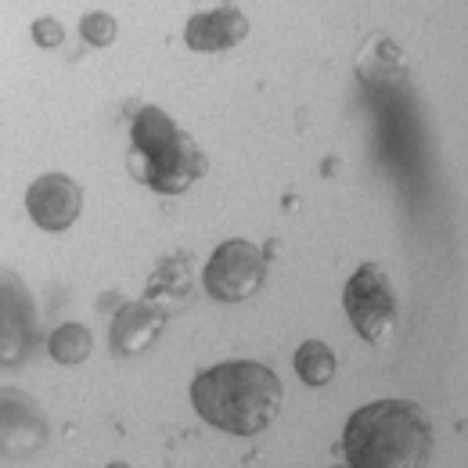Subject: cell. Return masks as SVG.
<instances>
[{
    "instance_id": "cell-11",
    "label": "cell",
    "mask_w": 468,
    "mask_h": 468,
    "mask_svg": "<svg viewBox=\"0 0 468 468\" xmlns=\"http://www.w3.org/2000/svg\"><path fill=\"white\" fill-rule=\"evenodd\" d=\"M144 299L155 303L163 314H170V310L184 306V303L191 299V271H187L184 256L159 263V271H155L152 282H148V295H144Z\"/></svg>"
},
{
    "instance_id": "cell-14",
    "label": "cell",
    "mask_w": 468,
    "mask_h": 468,
    "mask_svg": "<svg viewBox=\"0 0 468 468\" xmlns=\"http://www.w3.org/2000/svg\"><path fill=\"white\" fill-rule=\"evenodd\" d=\"M80 33H83L87 44H94V48H109V44H116L119 22L109 15V11H90V15H83Z\"/></svg>"
},
{
    "instance_id": "cell-9",
    "label": "cell",
    "mask_w": 468,
    "mask_h": 468,
    "mask_svg": "<svg viewBox=\"0 0 468 468\" xmlns=\"http://www.w3.org/2000/svg\"><path fill=\"white\" fill-rule=\"evenodd\" d=\"M245 37H249V18H245L241 7H231V4H220V7L202 11V15H191L187 26H184V40L198 55L231 51Z\"/></svg>"
},
{
    "instance_id": "cell-8",
    "label": "cell",
    "mask_w": 468,
    "mask_h": 468,
    "mask_svg": "<svg viewBox=\"0 0 468 468\" xmlns=\"http://www.w3.org/2000/svg\"><path fill=\"white\" fill-rule=\"evenodd\" d=\"M26 209H29V220L40 231H69L83 213V187L69 174L37 176L26 191Z\"/></svg>"
},
{
    "instance_id": "cell-10",
    "label": "cell",
    "mask_w": 468,
    "mask_h": 468,
    "mask_svg": "<svg viewBox=\"0 0 468 468\" xmlns=\"http://www.w3.org/2000/svg\"><path fill=\"white\" fill-rule=\"evenodd\" d=\"M163 324H166V314L155 303L133 299V303L116 310L112 328H109V343H112V350L119 356H137V353L152 350L159 343Z\"/></svg>"
},
{
    "instance_id": "cell-12",
    "label": "cell",
    "mask_w": 468,
    "mask_h": 468,
    "mask_svg": "<svg viewBox=\"0 0 468 468\" xmlns=\"http://www.w3.org/2000/svg\"><path fill=\"white\" fill-rule=\"evenodd\" d=\"M335 371H339V364H335V353L328 343H321V339H306L299 350H295V375L306 382V386H328L332 378H335Z\"/></svg>"
},
{
    "instance_id": "cell-16",
    "label": "cell",
    "mask_w": 468,
    "mask_h": 468,
    "mask_svg": "<svg viewBox=\"0 0 468 468\" xmlns=\"http://www.w3.org/2000/svg\"><path fill=\"white\" fill-rule=\"evenodd\" d=\"M105 468H130L126 462H112V465H105Z\"/></svg>"
},
{
    "instance_id": "cell-5",
    "label": "cell",
    "mask_w": 468,
    "mask_h": 468,
    "mask_svg": "<svg viewBox=\"0 0 468 468\" xmlns=\"http://www.w3.org/2000/svg\"><path fill=\"white\" fill-rule=\"evenodd\" d=\"M263 278H267L263 249L256 241L231 238V241L217 245V252L209 256V263L202 271V289L217 303H245L263 289Z\"/></svg>"
},
{
    "instance_id": "cell-4",
    "label": "cell",
    "mask_w": 468,
    "mask_h": 468,
    "mask_svg": "<svg viewBox=\"0 0 468 468\" xmlns=\"http://www.w3.org/2000/svg\"><path fill=\"white\" fill-rule=\"evenodd\" d=\"M343 310L356 328V335L371 346H389L397 328H400L393 285H389L386 271L375 263H360L350 274V282L343 289Z\"/></svg>"
},
{
    "instance_id": "cell-2",
    "label": "cell",
    "mask_w": 468,
    "mask_h": 468,
    "mask_svg": "<svg viewBox=\"0 0 468 468\" xmlns=\"http://www.w3.org/2000/svg\"><path fill=\"white\" fill-rule=\"evenodd\" d=\"M432 421L410 400H375L353 410L343 429L346 468H425L432 458Z\"/></svg>"
},
{
    "instance_id": "cell-7",
    "label": "cell",
    "mask_w": 468,
    "mask_h": 468,
    "mask_svg": "<svg viewBox=\"0 0 468 468\" xmlns=\"http://www.w3.org/2000/svg\"><path fill=\"white\" fill-rule=\"evenodd\" d=\"M48 443V418L40 404L15 389L4 386L0 389V451L7 458H29Z\"/></svg>"
},
{
    "instance_id": "cell-17",
    "label": "cell",
    "mask_w": 468,
    "mask_h": 468,
    "mask_svg": "<svg viewBox=\"0 0 468 468\" xmlns=\"http://www.w3.org/2000/svg\"><path fill=\"white\" fill-rule=\"evenodd\" d=\"M339 468H346V465H339Z\"/></svg>"
},
{
    "instance_id": "cell-3",
    "label": "cell",
    "mask_w": 468,
    "mask_h": 468,
    "mask_svg": "<svg viewBox=\"0 0 468 468\" xmlns=\"http://www.w3.org/2000/svg\"><path fill=\"white\" fill-rule=\"evenodd\" d=\"M130 144V166L137 180L159 195H184L209 170L202 144L187 130H180V122L166 116L159 105H141L133 112Z\"/></svg>"
},
{
    "instance_id": "cell-15",
    "label": "cell",
    "mask_w": 468,
    "mask_h": 468,
    "mask_svg": "<svg viewBox=\"0 0 468 468\" xmlns=\"http://www.w3.org/2000/svg\"><path fill=\"white\" fill-rule=\"evenodd\" d=\"M29 33H33V40L40 48H61V40H65V26H61L58 18H51V15H40Z\"/></svg>"
},
{
    "instance_id": "cell-13",
    "label": "cell",
    "mask_w": 468,
    "mask_h": 468,
    "mask_svg": "<svg viewBox=\"0 0 468 468\" xmlns=\"http://www.w3.org/2000/svg\"><path fill=\"white\" fill-rule=\"evenodd\" d=\"M48 353H51L58 364H69V367H72V364H83V360L94 353V335H90L87 324L65 321V324H58V328L51 332Z\"/></svg>"
},
{
    "instance_id": "cell-1",
    "label": "cell",
    "mask_w": 468,
    "mask_h": 468,
    "mask_svg": "<svg viewBox=\"0 0 468 468\" xmlns=\"http://www.w3.org/2000/svg\"><path fill=\"white\" fill-rule=\"evenodd\" d=\"M191 408L206 425L220 432L260 436L285 408V386L260 360H228L195 375Z\"/></svg>"
},
{
    "instance_id": "cell-6",
    "label": "cell",
    "mask_w": 468,
    "mask_h": 468,
    "mask_svg": "<svg viewBox=\"0 0 468 468\" xmlns=\"http://www.w3.org/2000/svg\"><path fill=\"white\" fill-rule=\"evenodd\" d=\"M37 346V306L26 282L0 267V367H18Z\"/></svg>"
}]
</instances>
